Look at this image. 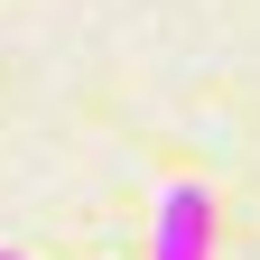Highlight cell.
<instances>
[{"instance_id":"cell-1","label":"cell","mask_w":260,"mask_h":260,"mask_svg":"<svg viewBox=\"0 0 260 260\" xmlns=\"http://www.w3.org/2000/svg\"><path fill=\"white\" fill-rule=\"evenodd\" d=\"M149 260H214V195L195 186V177H177L168 195H158V242H149Z\"/></svg>"},{"instance_id":"cell-2","label":"cell","mask_w":260,"mask_h":260,"mask_svg":"<svg viewBox=\"0 0 260 260\" xmlns=\"http://www.w3.org/2000/svg\"><path fill=\"white\" fill-rule=\"evenodd\" d=\"M0 260H28V251H0Z\"/></svg>"}]
</instances>
